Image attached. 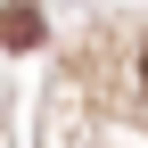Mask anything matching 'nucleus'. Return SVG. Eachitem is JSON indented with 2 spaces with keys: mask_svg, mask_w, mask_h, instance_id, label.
<instances>
[{
  "mask_svg": "<svg viewBox=\"0 0 148 148\" xmlns=\"http://www.w3.org/2000/svg\"><path fill=\"white\" fill-rule=\"evenodd\" d=\"M0 41H8V49H33V41H41V16H33L25 0H16V8H0Z\"/></svg>",
  "mask_w": 148,
  "mask_h": 148,
  "instance_id": "nucleus-1",
  "label": "nucleus"
},
{
  "mask_svg": "<svg viewBox=\"0 0 148 148\" xmlns=\"http://www.w3.org/2000/svg\"><path fill=\"white\" fill-rule=\"evenodd\" d=\"M140 74H148V49H140Z\"/></svg>",
  "mask_w": 148,
  "mask_h": 148,
  "instance_id": "nucleus-2",
  "label": "nucleus"
}]
</instances>
